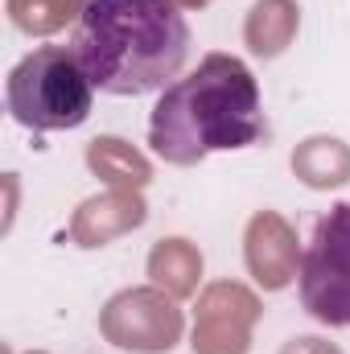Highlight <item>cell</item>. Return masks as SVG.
<instances>
[{"label":"cell","mask_w":350,"mask_h":354,"mask_svg":"<svg viewBox=\"0 0 350 354\" xmlns=\"http://www.w3.org/2000/svg\"><path fill=\"white\" fill-rule=\"evenodd\" d=\"M71 50L95 91L136 99L177 83L190 58V25L174 0H87Z\"/></svg>","instance_id":"cell-2"},{"label":"cell","mask_w":350,"mask_h":354,"mask_svg":"<svg viewBox=\"0 0 350 354\" xmlns=\"http://www.w3.org/2000/svg\"><path fill=\"white\" fill-rule=\"evenodd\" d=\"M4 103L21 128L66 132L87 124L95 107V83L71 46H37L8 71Z\"/></svg>","instance_id":"cell-3"},{"label":"cell","mask_w":350,"mask_h":354,"mask_svg":"<svg viewBox=\"0 0 350 354\" xmlns=\"http://www.w3.org/2000/svg\"><path fill=\"white\" fill-rule=\"evenodd\" d=\"M301 305L322 326H350V202L317 218L301 256Z\"/></svg>","instance_id":"cell-4"},{"label":"cell","mask_w":350,"mask_h":354,"mask_svg":"<svg viewBox=\"0 0 350 354\" xmlns=\"http://www.w3.org/2000/svg\"><path fill=\"white\" fill-rule=\"evenodd\" d=\"M268 136L260 83L235 54H206L161 91L149 115V145L169 165H198L210 153L252 149Z\"/></svg>","instance_id":"cell-1"}]
</instances>
